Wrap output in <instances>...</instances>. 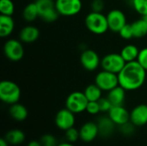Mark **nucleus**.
<instances>
[{
  "instance_id": "f257e3e1",
  "label": "nucleus",
  "mask_w": 147,
  "mask_h": 146,
  "mask_svg": "<svg viewBox=\"0 0 147 146\" xmlns=\"http://www.w3.org/2000/svg\"><path fill=\"white\" fill-rule=\"evenodd\" d=\"M146 72L137 60L127 62L118 73L119 85L127 91L137 90L144 85L146 79Z\"/></svg>"
},
{
  "instance_id": "f03ea898",
  "label": "nucleus",
  "mask_w": 147,
  "mask_h": 146,
  "mask_svg": "<svg viewBox=\"0 0 147 146\" xmlns=\"http://www.w3.org/2000/svg\"><path fill=\"white\" fill-rule=\"evenodd\" d=\"M84 22L87 29L94 34H103L109 29L107 15L100 12H90Z\"/></svg>"
},
{
  "instance_id": "7ed1b4c3",
  "label": "nucleus",
  "mask_w": 147,
  "mask_h": 146,
  "mask_svg": "<svg viewBox=\"0 0 147 146\" xmlns=\"http://www.w3.org/2000/svg\"><path fill=\"white\" fill-rule=\"evenodd\" d=\"M21 89L17 83L10 80H3L0 83V99L8 105L19 102L21 98Z\"/></svg>"
},
{
  "instance_id": "20e7f679",
  "label": "nucleus",
  "mask_w": 147,
  "mask_h": 146,
  "mask_svg": "<svg viewBox=\"0 0 147 146\" xmlns=\"http://www.w3.org/2000/svg\"><path fill=\"white\" fill-rule=\"evenodd\" d=\"M35 3L38 8L39 17L46 22H55L59 14L55 7L54 0H36Z\"/></svg>"
},
{
  "instance_id": "39448f33",
  "label": "nucleus",
  "mask_w": 147,
  "mask_h": 146,
  "mask_svg": "<svg viewBox=\"0 0 147 146\" xmlns=\"http://www.w3.org/2000/svg\"><path fill=\"white\" fill-rule=\"evenodd\" d=\"M88 99L84 92L74 91L71 93L65 100V108L75 114L86 111Z\"/></svg>"
},
{
  "instance_id": "423d86ee",
  "label": "nucleus",
  "mask_w": 147,
  "mask_h": 146,
  "mask_svg": "<svg viewBox=\"0 0 147 146\" xmlns=\"http://www.w3.org/2000/svg\"><path fill=\"white\" fill-rule=\"evenodd\" d=\"M126 61L121 57V53L112 52L106 54L101 60V67L102 70L115 73L118 75L126 65Z\"/></svg>"
},
{
  "instance_id": "0eeeda50",
  "label": "nucleus",
  "mask_w": 147,
  "mask_h": 146,
  "mask_svg": "<svg viewBox=\"0 0 147 146\" xmlns=\"http://www.w3.org/2000/svg\"><path fill=\"white\" fill-rule=\"evenodd\" d=\"M3 53L5 57L13 62L21 60L24 56V48L20 40L9 39L3 45Z\"/></svg>"
},
{
  "instance_id": "6e6552de",
  "label": "nucleus",
  "mask_w": 147,
  "mask_h": 146,
  "mask_svg": "<svg viewBox=\"0 0 147 146\" xmlns=\"http://www.w3.org/2000/svg\"><path fill=\"white\" fill-rule=\"evenodd\" d=\"M95 83L102 90L109 92L119 85L118 75L105 70L99 71L95 77Z\"/></svg>"
},
{
  "instance_id": "1a4fd4ad",
  "label": "nucleus",
  "mask_w": 147,
  "mask_h": 146,
  "mask_svg": "<svg viewBox=\"0 0 147 146\" xmlns=\"http://www.w3.org/2000/svg\"><path fill=\"white\" fill-rule=\"evenodd\" d=\"M55 7L59 15L74 16L82 10L83 3L81 0H55Z\"/></svg>"
},
{
  "instance_id": "9d476101",
  "label": "nucleus",
  "mask_w": 147,
  "mask_h": 146,
  "mask_svg": "<svg viewBox=\"0 0 147 146\" xmlns=\"http://www.w3.org/2000/svg\"><path fill=\"white\" fill-rule=\"evenodd\" d=\"M101 60L98 53L93 49H84L80 55V63L88 71H94L101 66Z\"/></svg>"
},
{
  "instance_id": "9b49d317",
  "label": "nucleus",
  "mask_w": 147,
  "mask_h": 146,
  "mask_svg": "<svg viewBox=\"0 0 147 146\" xmlns=\"http://www.w3.org/2000/svg\"><path fill=\"white\" fill-rule=\"evenodd\" d=\"M107 19L109 30L115 33H119L120 30L127 23L125 13L117 9L110 10L107 15Z\"/></svg>"
},
{
  "instance_id": "f8f14e48",
  "label": "nucleus",
  "mask_w": 147,
  "mask_h": 146,
  "mask_svg": "<svg viewBox=\"0 0 147 146\" xmlns=\"http://www.w3.org/2000/svg\"><path fill=\"white\" fill-rule=\"evenodd\" d=\"M55 125L56 126L62 131H66L71 127L74 126L76 119L75 114L70 111L69 109L62 108L55 115Z\"/></svg>"
},
{
  "instance_id": "ddd939ff",
  "label": "nucleus",
  "mask_w": 147,
  "mask_h": 146,
  "mask_svg": "<svg viewBox=\"0 0 147 146\" xmlns=\"http://www.w3.org/2000/svg\"><path fill=\"white\" fill-rule=\"evenodd\" d=\"M80 139L84 143H90L99 136V131L96 122L88 121L79 129Z\"/></svg>"
},
{
  "instance_id": "4468645a",
  "label": "nucleus",
  "mask_w": 147,
  "mask_h": 146,
  "mask_svg": "<svg viewBox=\"0 0 147 146\" xmlns=\"http://www.w3.org/2000/svg\"><path fill=\"white\" fill-rule=\"evenodd\" d=\"M108 115L118 126L130 121V113L124 106H113L109 111Z\"/></svg>"
},
{
  "instance_id": "2eb2a0df",
  "label": "nucleus",
  "mask_w": 147,
  "mask_h": 146,
  "mask_svg": "<svg viewBox=\"0 0 147 146\" xmlns=\"http://www.w3.org/2000/svg\"><path fill=\"white\" fill-rule=\"evenodd\" d=\"M130 121L136 126H143L147 124V105L140 104L130 112Z\"/></svg>"
},
{
  "instance_id": "dca6fc26",
  "label": "nucleus",
  "mask_w": 147,
  "mask_h": 146,
  "mask_svg": "<svg viewBox=\"0 0 147 146\" xmlns=\"http://www.w3.org/2000/svg\"><path fill=\"white\" fill-rule=\"evenodd\" d=\"M97 126H98V131H99V136L103 139H108L109 138L114 131H115V126H116L113 120L108 116H101L98 118L96 121Z\"/></svg>"
},
{
  "instance_id": "f3484780",
  "label": "nucleus",
  "mask_w": 147,
  "mask_h": 146,
  "mask_svg": "<svg viewBox=\"0 0 147 146\" xmlns=\"http://www.w3.org/2000/svg\"><path fill=\"white\" fill-rule=\"evenodd\" d=\"M40 36V30L33 25H27L23 27L19 33V40L22 43L31 44L38 40Z\"/></svg>"
},
{
  "instance_id": "a211bd4d",
  "label": "nucleus",
  "mask_w": 147,
  "mask_h": 146,
  "mask_svg": "<svg viewBox=\"0 0 147 146\" xmlns=\"http://www.w3.org/2000/svg\"><path fill=\"white\" fill-rule=\"evenodd\" d=\"M126 89L118 85L108 92L107 97L111 102L113 106H124L126 100Z\"/></svg>"
},
{
  "instance_id": "6ab92c4d",
  "label": "nucleus",
  "mask_w": 147,
  "mask_h": 146,
  "mask_svg": "<svg viewBox=\"0 0 147 146\" xmlns=\"http://www.w3.org/2000/svg\"><path fill=\"white\" fill-rule=\"evenodd\" d=\"M15 21L10 15H0V36L2 38L9 37L14 31Z\"/></svg>"
},
{
  "instance_id": "aec40b11",
  "label": "nucleus",
  "mask_w": 147,
  "mask_h": 146,
  "mask_svg": "<svg viewBox=\"0 0 147 146\" xmlns=\"http://www.w3.org/2000/svg\"><path fill=\"white\" fill-rule=\"evenodd\" d=\"M9 114L13 120L16 121H23L27 119L28 115V111L24 105L16 102L10 105L9 108Z\"/></svg>"
},
{
  "instance_id": "412c9836",
  "label": "nucleus",
  "mask_w": 147,
  "mask_h": 146,
  "mask_svg": "<svg viewBox=\"0 0 147 146\" xmlns=\"http://www.w3.org/2000/svg\"><path fill=\"white\" fill-rule=\"evenodd\" d=\"M140 49L137 46L134 44H127L125 46L122 47L121 51V55L124 59V60L127 62L136 61L140 53Z\"/></svg>"
},
{
  "instance_id": "4be33fe9",
  "label": "nucleus",
  "mask_w": 147,
  "mask_h": 146,
  "mask_svg": "<svg viewBox=\"0 0 147 146\" xmlns=\"http://www.w3.org/2000/svg\"><path fill=\"white\" fill-rule=\"evenodd\" d=\"M4 139L7 140V142L9 145H19L22 144L25 140V134L22 131L19 129H13L9 131L5 136Z\"/></svg>"
},
{
  "instance_id": "5701e85b",
  "label": "nucleus",
  "mask_w": 147,
  "mask_h": 146,
  "mask_svg": "<svg viewBox=\"0 0 147 146\" xmlns=\"http://www.w3.org/2000/svg\"><path fill=\"white\" fill-rule=\"evenodd\" d=\"M131 26L134 33V38L140 39L147 35V23L143 17L134 21Z\"/></svg>"
},
{
  "instance_id": "b1692460",
  "label": "nucleus",
  "mask_w": 147,
  "mask_h": 146,
  "mask_svg": "<svg viewBox=\"0 0 147 146\" xmlns=\"http://www.w3.org/2000/svg\"><path fill=\"white\" fill-rule=\"evenodd\" d=\"M84 93L89 102H97L102 98V90L94 83L89 84L84 90Z\"/></svg>"
},
{
  "instance_id": "393cba45",
  "label": "nucleus",
  "mask_w": 147,
  "mask_h": 146,
  "mask_svg": "<svg viewBox=\"0 0 147 146\" xmlns=\"http://www.w3.org/2000/svg\"><path fill=\"white\" fill-rule=\"evenodd\" d=\"M22 17L28 22H32L39 17L38 8L35 2L30 3L25 6L22 11Z\"/></svg>"
},
{
  "instance_id": "a878e982",
  "label": "nucleus",
  "mask_w": 147,
  "mask_h": 146,
  "mask_svg": "<svg viewBox=\"0 0 147 146\" xmlns=\"http://www.w3.org/2000/svg\"><path fill=\"white\" fill-rule=\"evenodd\" d=\"M0 13L4 15L12 16L15 13V4L12 0H1L0 1Z\"/></svg>"
},
{
  "instance_id": "bb28decb",
  "label": "nucleus",
  "mask_w": 147,
  "mask_h": 146,
  "mask_svg": "<svg viewBox=\"0 0 147 146\" xmlns=\"http://www.w3.org/2000/svg\"><path fill=\"white\" fill-rule=\"evenodd\" d=\"M133 9L140 15L145 16L147 15V0H132Z\"/></svg>"
},
{
  "instance_id": "cd10ccee",
  "label": "nucleus",
  "mask_w": 147,
  "mask_h": 146,
  "mask_svg": "<svg viewBox=\"0 0 147 146\" xmlns=\"http://www.w3.org/2000/svg\"><path fill=\"white\" fill-rule=\"evenodd\" d=\"M135 126H134L131 121H128L121 126H119V131L122 135L126 137H130L134 134Z\"/></svg>"
},
{
  "instance_id": "c85d7f7f",
  "label": "nucleus",
  "mask_w": 147,
  "mask_h": 146,
  "mask_svg": "<svg viewBox=\"0 0 147 146\" xmlns=\"http://www.w3.org/2000/svg\"><path fill=\"white\" fill-rule=\"evenodd\" d=\"M65 139L67 142L72 143L74 144L75 142H77L78 139H80V135H79V130L76 129L74 126L69 128L68 130L65 131Z\"/></svg>"
},
{
  "instance_id": "c756f323",
  "label": "nucleus",
  "mask_w": 147,
  "mask_h": 146,
  "mask_svg": "<svg viewBox=\"0 0 147 146\" xmlns=\"http://www.w3.org/2000/svg\"><path fill=\"white\" fill-rule=\"evenodd\" d=\"M40 143L42 146H58L57 139L53 134H44L40 138Z\"/></svg>"
},
{
  "instance_id": "7c9ffc66",
  "label": "nucleus",
  "mask_w": 147,
  "mask_h": 146,
  "mask_svg": "<svg viewBox=\"0 0 147 146\" xmlns=\"http://www.w3.org/2000/svg\"><path fill=\"white\" fill-rule=\"evenodd\" d=\"M120 36L124 39V40H131L134 38V33H133V29H132V26L131 24L127 23L119 32Z\"/></svg>"
},
{
  "instance_id": "2f4dec72",
  "label": "nucleus",
  "mask_w": 147,
  "mask_h": 146,
  "mask_svg": "<svg viewBox=\"0 0 147 146\" xmlns=\"http://www.w3.org/2000/svg\"><path fill=\"white\" fill-rule=\"evenodd\" d=\"M98 103H99V107H100L101 113H109V111L113 107L111 102L109 100L108 97H102L98 101Z\"/></svg>"
},
{
  "instance_id": "473e14b6",
  "label": "nucleus",
  "mask_w": 147,
  "mask_h": 146,
  "mask_svg": "<svg viewBox=\"0 0 147 146\" xmlns=\"http://www.w3.org/2000/svg\"><path fill=\"white\" fill-rule=\"evenodd\" d=\"M137 61L147 71V47H144L140 49Z\"/></svg>"
},
{
  "instance_id": "72a5a7b5",
  "label": "nucleus",
  "mask_w": 147,
  "mask_h": 146,
  "mask_svg": "<svg viewBox=\"0 0 147 146\" xmlns=\"http://www.w3.org/2000/svg\"><path fill=\"white\" fill-rule=\"evenodd\" d=\"M86 112L92 115L98 114L101 112L98 101L97 102H89L87 108H86Z\"/></svg>"
},
{
  "instance_id": "f704fd0d",
  "label": "nucleus",
  "mask_w": 147,
  "mask_h": 146,
  "mask_svg": "<svg viewBox=\"0 0 147 146\" xmlns=\"http://www.w3.org/2000/svg\"><path fill=\"white\" fill-rule=\"evenodd\" d=\"M90 7H91V11L102 13L105 8V3L103 0H93L91 2Z\"/></svg>"
},
{
  "instance_id": "c9c22d12",
  "label": "nucleus",
  "mask_w": 147,
  "mask_h": 146,
  "mask_svg": "<svg viewBox=\"0 0 147 146\" xmlns=\"http://www.w3.org/2000/svg\"><path fill=\"white\" fill-rule=\"evenodd\" d=\"M27 146H42V145H41L40 141H37V140H32V141H30V142L28 144V145Z\"/></svg>"
},
{
  "instance_id": "e433bc0d",
  "label": "nucleus",
  "mask_w": 147,
  "mask_h": 146,
  "mask_svg": "<svg viewBox=\"0 0 147 146\" xmlns=\"http://www.w3.org/2000/svg\"><path fill=\"white\" fill-rule=\"evenodd\" d=\"M9 144L7 142V140L4 138H3V139H0V146H9Z\"/></svg>"
},
{
  "instance_id": "4c0bfd02",
  "label": "nucleus",
  "mask_w": 147,
  "mask_h": 146,
  "mask_svg": "<svg viewBox=\"0 0 147 146\" xmlns=\"http://www.w3.org/2000/svg\"><path fill=\"white\" fill-rule=\"evenodd\" d=\"M58 146H75L72 143H70V142H63V143H60L59 144Z\"/></svg>"
},
{
  "instance_id": "58836bf2",
  "label": "nucleus",
  "mask_w": 147,
  "mask_h": 146,
  "mask_svg": "<svg viewBox=\"0 0 147 146\" xmlns=\"http://www.w3.org/2000/svg\"><path fill=\"white\" fill-rule=\"evenodd\" d=\"M142 17L144 18V20H145V21L146 22V23H147V15H145V16H142Z\"/></svg>"
},
{
  "instance_id": "ea45409f",
  "label": "nucleus",
  "mask_w": 147,
  "mask_h": 146,
  "mask_svg": "<svg viewBox=\"0 0 147 146\" xmlns=\"http://www.w3.org/2000/svg\"><path fill=\"white\" fill-rule=\"evenodd\" d=\"M128 1H132V0H128Z\"/></svg>"
}]
</instances>
